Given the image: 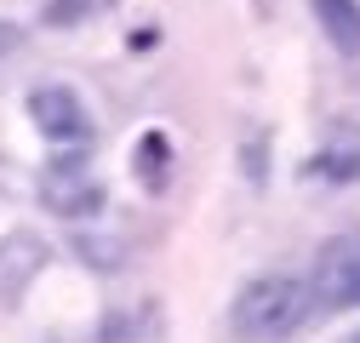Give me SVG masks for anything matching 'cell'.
<instances>
[{
  "label": "cell",
  "mask_w": 360,
  "mask_h": 343,
  "mask_svg": "<svg viewBox=\"0 0 360 343\" xmlns=\"http://www.w3.org/2000/svg\"><path fill=\"white\" fill-rule=\"evenodd\" d=\"M309 315V286L297 275H252L235 304H229V326L240 343H286Z\"/></svg>",
  "instance_id": "cell-1"
},
{
  "label": "cell",
  "mask_w": 360,
  "mask_h": 343,
  "mask_svg": "<svg viewBox=\"0 0 360 343\" xmlns=\"http://www.w3.org/2000/svg\"><path fill=\"white\" fill-rule=\"evenodd\" d=\"M29 120H34V132L46 138L58 155H86V143H92V109H86L80 92L63 86V80L29 92Z\"/></svg>",
  "instance_id": "cell-2"
},
{
  "label": "cell",
  "mask_w": 360,
  "mask_h": 343,
  "mask_svg": "<svg viewBox=\"0 0 360 343\" xmlns=\"http://www.w3.org/2000/svg\"><path fill=\"white\" fill-rule=\"evenodd\" d=\"M40 206L58 212V218H75V224L98 218L103 212V183H98V172L86 166V155H58L40 172Z\"/></svg>",
  "instance_id": "cell-3"
},
{
  "label": "cell",
  "mask_w": 360,
  "mask_h": 343,
  "mask_svg": "<svg viewBox=\"0 0 360 343\" xmlns=\"http://www.w3.org/2000/svg\"><path fill=\"white\" fill-rule=\"evenodd\" d=\"M354 292H360V235L321 240L314 275H309V297L321 309H343V304H354Z\"/></svg>",
  "instance_id": "cell-4"
},
{
  "label": "cell",
  "mask_w": 360,
  "mask_h": 343,
  "mask_svg": "<svg viewBox=\"0 0 360 343\" xmlns=\"http://www.w3.org/2000/svg\"><path fill=\"white\" fill-rule=\"evenodd\" d=\"M46 264H52V246L34 229H6L0 235V304H18Z\"/></svg>",
  "instance_id": "cell-5"
},
{
  "label": "cell",
  "mask_w": 360,
  "mask_h": 343,
  "mask_svg": "<svg viewBox=\"0 0 360 343\" xmlns=\"http://www.w3.org/2000/svg\"><path fill=\"white\" fill-rule=\"evenodd\" d=\"M314 23L326 29L338 52L360 58V0H314Z\"/></svg>",
  "instance_id": "cell-6"
},
{
  "label": "cell",
  "mask_w": 360,
  "mask_h": 343,
  "mask_svg": "<svg viewBox=\"0 0 360 343\" xmlns=\"http://www.w3.org/2000/svg\"><path fill=\"white\" fill-rule=\"evenodd\" d=\"M131 160H138V183L143 189H166L172 183V138L166 132H143L138 138V149H131Z\"/></svg>",
  "instance_id": "cell-7"
},
{
  "label": "cell",
  "mask_w": 360,
  "mask_h": 343,
  "mask_svg": "<svg viewBox=\"0 0 360 343\" xmlns=\"http://www.w3.org/2000/svg\"><path fill=\"white\" fill-rule=\"evenodd\" d=\"M75 252H80L92 269H120V264H126V240H120V235H103V240L80 235V240H75Z\"/></svg>",
  "instance_id": "cell-8"
},
{
  "label": "cell",
  "mask_w": 360,
  "mask_h": 343,
  "mask_svg": "<svg viewBox=\"0 0 360 343\" xmlns=\"http://www.w3.org/2000/svg\"><path fill=\"white\" fill-rule=\"evenodd\" d=\"M109 0H46V12H40V23L46 29H69V23H86L92 12H103Z\"/></svg>",
  "instance_id": "cell-9"
},
{
  "label": "cell",
  "mask_w": 360,
  "mask_h": 343,
  "mask_svg": "<svg viewBox=\"0 0 360 343\" xmlns=\"http://www.w3.org/2000/svg\"><path fill=\"white\" fill-rule=\"evenodd\" d=\"M18 46H23V29H18V23H6V18H0V63H6V58H12Z\"/></svg>",
  "instance_id": "cell-10"
},
{
  "label": "cell",
  "mask_w": 360,
  "mask_h": 343,
  "mask_svg": "<svg viewBox=\"0 0 360 343\" xmlns=\"http://www.w3.org/2000/svg\"><path fill=\"white\" fill-rule=\"evenodd\" d=\"M343 343H360V326H354V332H349V337H343Z\"/></svg>",
  "instance_id": "cell-11"
},
{
  "label": "cell",
  "mask_w": 360,
  "mask_h": 343,
  "mask_svg": "<svg viewBox=\"0 0 360 343\" xmlns=\"http://www.w3.org/2000/svg\"><path fill=\"white\" fill-rule=\"evenodd\" d=\"M257 6H269V0H257Z\"/></svg>",
  "instance_id": "cell-12"
},
{
  "label": "cell",
  "mask_w": 360,
  "mask_h": 343,
  "mask_svg": "<svg viewBox=\"0 0 360 343\" xmlns=\"http://www.w3.org/2000/svg\"><path fill=\"white\" fill-rule=\"evenodd\" d=\"M354 304H360V292H354Z\"/></svg>",
  "instance_id": "cell-13"
}]
</instances>
